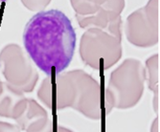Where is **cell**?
<instances>
[{
    "label": "cell",
    "instance_id": "1",
    "mask_svg": "<svg viewBox=\"0 0 160 132\" xmlns=\"http://www.w3.org/2000/svg\"><path fill=\"white\" fill-rule=\"evenodd\" d=\"M76 32L59 10L37 12L25 26L24 47L35 64L47 76L64 71L73 60Z\"/></svg>",
    "mask_w": 160,
    "mask_h": 132
},
{
    "label": "cell",
    "instance_id": "2",
    "mask_svg": "<svg viewBox=\"0 0 160 132\" xmlns=\"http://www.w3.org/2000/svg\"><path fill=\"white\" fill-rule=\"evenodd\" d=\"M38 97L49 109L70 107L86 118L95 121L101 119V85L83 70H71L48 76L39 85Z\"/></svg>",
    "mask_w": 160,
    "mask_h": 132
},
{
    "label": "cell",
    "instance_id": "3",
    "mask_svg": "<svg viewBox=\"0 0 160 132\" xmlns=\"http://www.w3.org/2000/svg\"><path fill=\"white\" fill-rule=\"evenodd\" d=\"M146 70L136 58H127L110 75L105 90V110L128 109L135 106L142 99Z\"/></svg>",
    "mask_w": 160,
    "mask_h": 132
},
{
    "label": "cell",
    "instance_id": "4",
    "mask_svg": "<svg viewBox=\"0 0 160 132\" xmlns=\"http://www.w3.org/2000/svg\"><path fill=\"white\" fill-rule=\"evenodd\" d=\"M79 51L86 65L96 70L109 69L122 56L121 29L87 28L82 36Z\"/></svg>",
    "mask_w": 160,
    "mask_h": 132
},
{
    "label": "cell",
    "instance_id": "5",
    "mask_svg": "<svg viewBox=\"0 0 160 132\" xmlns=\"http://www.w3.org/2000/svg\"><path fill=\"white\" fill-rule=\"evenodd\" d=\"M5 82L18 91L30 93L38 81V74L21 47L10 43L0 52Z\"/></svg>",
    "mask_w": 160,
    "mask_h": 132
},
{
    "label": "cell",
    "instance_id": "6",
    "mask_svg": "<svg viewBox=\"0 0 160 132\" xmlns=\"http://www.w3.org/2000/svg\"><path fill=\"white\" fill-rule=\"evenodd\" d=\"M125 32L132 45L149 48L159 42V0H149L127 18Z\"/></svg>",
    "mask_w": 160,
    "mask_h": 132
},
{
    "label": "cell",
    "instance_id": "7",
    "mask_svg": "<svg viewBox=\"0 0 160 132\" xmlns=\"http://www.w3.org/2000/svg\"><path fill=\"white\" fill-rule=\"evenodd\" d=\"M125 5V0H95L94 12L89 16H76V19L82 29H121V13Z\"/></svg>",
    "mask_w": 160,
    "mask_h": 132
},
{
    "label": "cell",
    "instance_id": "8",
    "mask_svg": "<svg viewBox=\"0 0 160 132\" xmlns=\"http://www.w3.org/2000/svg\"><path fill=\"white\" fill-rule=\"evenodd\" d=\"M16 122L25 132H54L53 121L47 111L33 99H27L26 107Z\"/></svg>",
    "mask_w": 160,
    "mask_h": 132
},
{
    "label": "cell",
    "instance_id": "9",
    "mask_svg": "<svg viewBox=\"0 0 160 132\" xmlns=\"http://www.w3.org/2000/svg\"><path fill=\"white\" fill-rule=\"evenodd\" d=\"M27 99L24 93L18 91L4 81L0 91V117L16 121L23 113Z\"/></svg>",
    "mask_w": 160,
    "mask_h": 132
},
{
    "label": "cell",
    "instance_id": "10",
    "mask_svg": "<svg viewBox=\"0 0 160 132\" xmlns=\"http://www.w3.org/2000/svg\"><path fill=\"white\" fill-rule=\"evenodd\" d=\"M146 81H148V88L153 93V100L152 105L154 112L158 115L159 114V81H160V75H159V55H153L150 56L146 61Z\"/></svg>",
    "mask_w": 160,
    "mask_h": 132
},
{
    "label": "cell",
    "instance_id": "11",
    "mask_svg": "<svg viewBox=\"0 0 160 132\" xmlns=\"http://www.w3.org/2000/svg\"><path fill=\"white\" fill-rule=\"evenodd\" d=\"M76 16H89L94 12L95 0H70Z\"/></svg>",
    "mask_w": 160,
    "mask_h": 132
},
{
    "label": "cell",
    "instance_id": "12",
    "mask_svg": "<svg viewBox=\"0 0 160 132\" xmlns=\"http://www.w3.org/2000/svg\"><path fill=\"white\" fill-rule=\"evenodd\" d=\"M23 6L32 12H42L46 9L52 0H20Z\"/></svg>",
    "mask_w": 160,
    "mask_h": 132
},
{
    "label": "cell",
    "instance_id": "13",
    "mask_svg": "<svg viewBox=\"0 0 160 132\" xmlns=\"http://www.w3.org/2000/svg\"><path fill=\"white\" fill-rule=\"evenodd\" d=\"M0 132H21V129L18 125L8 122H0Z\"/></svg>",
    "mask_w": 160,
    "mask_h": 132
},
{
    "label": "cell",
    "instance_id": "14",
    "mask_svg": "<svg viewBox=\"0 0 160 132\" xmlns=\"http://www.w3.org/2000/svg\"><path fill=\"white\" fill-rule=\"evenodd\" d=\"M160 121H159V117L155 118L151 125V129H150V132H160Z\"/></svg>",
    "mask_w": 160,
    "mask_h": 132
},
{
    "label": "cell",
    "instance_id": "15",
    "mask_svg": "<svg viewBox=\"0 0 160 132\" xmlns=\"http://www.w3.org/2000/svg\"><path fill=\"white\" fill-rule=\"evenodd\" d=\"M58 132H74V131H72L71 129L65 127V126H62L60 125L59 127H58Z\"/></svg>",
    "mask_w": 160,
    "mask_h": 132
}]
</instances>
